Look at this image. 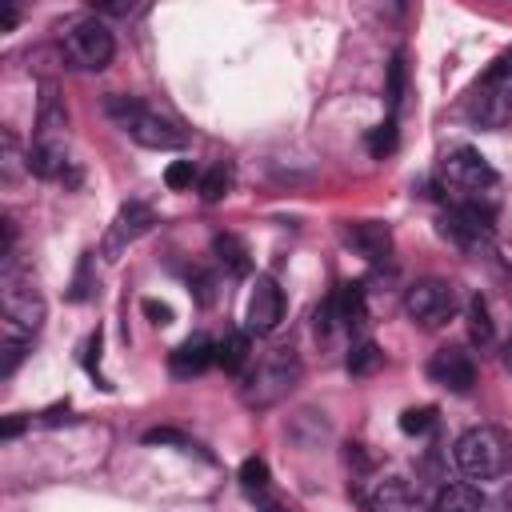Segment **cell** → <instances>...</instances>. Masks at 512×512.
Returning <instances> with one entry per match:
<instances>
[{
  "mask_svg": "<svg viewBox=\"0 0 512 512\" xmlns=\"http://www.w3.org/2000/svg\"><path fill=\"white\" fill-rule=\"evenodd\" d=\"M344 244H348L356 256L380 264V260L392 256V228L380 224V220H352V224L344 228Z\"/></svg>",
  "mask_w": 512,
  "mask_h": 512,
  "instance_id": "14",
  "label": "cell"
},
{
  "mask_svg": "<svg viewBox=\"0 0 512 512\" xmlns=\"http://www.w3.org/2000/svg\"><path fill=\"white\" fill-rule=\"evenodd\" d=\"M336 316L348 332H360L368 324V300H364V284L348 280L340 292H336Z\"/></svg>",
  "mask_w": 512,
  "mask_h": 512,
  "instance_id": "19",
  "label": "cell"
},
{
  "mask_svg": "<svg viewBox=\"0 0 512 512\" xmlns=\"http://www.w3.org/2000/svg\"><path fill=\"white\" fill-rule=\"evenodd\" d=\"M500 512H512V492H504V496H500Z\"/></svg>",
  "mask_w": 512,
  "mask_h": 512,
  "instance_id": "40",
  "label": "cell"
},
{
  "mask_svg": "<svg viewBox=\"0 0 512 512\" xmlns=\"http://www.w3.org/2000/svg\"><path fill=\"white\" fill-rule=\"evenodd\" d=\"M32 140H56V144H68V108H64L56 84H44V92H40L36 136H32Z\"/></svg>",
  "mask_w": 512,
  "mask_h": 512,
  "instance_id": "15",
  "label": "cell"
},
{
  "mask_svg": "<svg viewBox=\"0 0 512 512\" xmlns=\"http://www.w3.org/2000/svg\"><path fill=\"white\" fill-rule=\"evenodd\" d=\"M144 444H180V448H192V440L184 432H176V428H152V432H144Z\"/></svg>",
  "mask_w": 512,
  "mask_h": 512,
  "instance_id": "33",
  "label": "cell"
},
{
  "mask_svg": "<svg viewBox=\"0 0 512 512\" xmlns=\"http://www.w3.org/2000/svg\"><path fill=\"white\" fill-rule=\"evenodd\" d=\"M16 168H20L16 140H12V132H4V180H12V176H16Z\"/></svg>",
  "mask_w": 512,
  "mask_h": 512,
  "instance_id": "34",
  "label": "cell"
},
{
  "mask_svg": "<svg viewBox=\"0 0 512 512\" xmlns=\"http://www.w3.org/2000/svg\"><path fill=\"white\" fill-rule=\"evenodd\" d=\"M164 184H168L172 192L200 184V176H196V164H192V160H176V164H168V172H164Z\"/></svg>",
  "mask_w": 512,
  "mask_h": 512,
  "instance_id": "28",
  "label": "cell"
},
{
  "mask_svg": "<svg viewBox=\"0 0 512 512\" xmlns=\"http://www.w3.org/2000/svg\"><path fill=\"white\" fill-rule=\"evenodd\" d=\"M144 312L152 316V324H168L172 320V308L168 304H156V300H144Z\"/></svg>",
  "mask_w": 512,
  "mask_h": 512,
  "instance_id": "36",
  "label": "cell"
},
{
  "mask_svg": "<svg viewBox=\"0 0 512 512\" xmlns=\"http://www.w3.org/2000/svg\"><path fill=\"white\" fill-rule=\"evenodd\" d=\"M16 20H20V12H16V8H4V16H0V32H12Z\"/></svg>",
  "mask_w": 512,
  "mask_h": 512,
  "instance_id": "38",
  "label": "cell"
},
{
  "mask_svg": "<svg viewBox=\"0 0 512 512\" xmlns=\"http://www.w3.org/2000/svg\"><path fill=\"white\" fill-rule=\"evenodd\" d=\"M468 340L476 348H492L496 344V324H492V312H488V300L484 296H472L468 300Z\"/></svg>",
  "mask_w": 512,
  "mask_h": 512,
  "instance_id": "22",
  "label": "cell"
},
{
  "mask_svg": "<svg viewBox=\"0 0 512 512\" xmlns=\"http://www.w3.org/2000/svg\"><path fill=\"white\" fill-rule=\"evenodd\" d=\"M300 376H304V368H300L296 352L292 348H276L264 360H256V368H248L240 396H244L248 408H272L300 384Z\"/></svg>",
  "mask_w": 512,
  "mask_h": 512,
  "instance_id": "4",
  "label": "cell"
},
{
  "mask_svg": "<svg viewBox=\"0 0 512 512\" xmlns=\"http://www.w3.org/2000/svg\"><path fill=\"white\" fill-rule=\"evenodd\" d=\"M212 252H216V260H220V268H224L228 276H248V272H252L248 248H244L236 236H228V232H220V236L212 240Z\"/></svg>",
  "mask_w": 512,
  "mask_h": 512,
  "instance_id": "21",
  "label": "cell"
},
{
  "mask_svg": "<svg viewBox=\"0 0 512 512\" xmlns=\"http://www.w3.org/2000/svg\"><path fill=\"white\" fill-rule=\"evenodd\" d=\"M0 316H4V336L32 340L40 332L48 304H44V292L32 280V272H24L16 264H8L0 272Z\"/></svg>",
  "mask_w": 512,
  "mask_h": 512,
  "instance_id": "1",
  "label": "cell"
},
{
  "mask_svg": "<svg viewBox=\"0 0 512 512\" xmlns=\"http://www.w3.org/2000/svg\"><path fill=\"white\" fill-rule=\"evenodd\" d=\"M152 224H156V212H152L144 200H128V204L116 212V220H112V228H108V236H104V256L116 260V252H124L132 240H140Z\"/></svg>",
  "mask_w": 512,
  "mask_h": 512,
  "instance_id": "12",
  "label": "cell"
},
{
  "mask_svg": "<svg viewBox=\"0 0 512 512\" xmlns=\"http://www.w3.org/2000/svg\"><path fill=\"white\" fill-rule=\"evenodd\" d=\"M500 360H504V368L512 372V332H508V340H504V348H500Z\"/></svg>",
  "mask_w": 512,
  "mask_h": 512,
  "instance_id": "39",
  "label": "cell"
},
{
  "mask_svg": "<svg viewBox=\"0 0 512 512\" xmlns=\"http://www.w3.org/2000/svg\"><path fill=\"white\" fill-rule=\"evenodd\" d=\"M228 184H232V172H228L224 164H212V168L200 176V196H204L208 204H216V200L228 196Z\"/></svg>",
  "mask_w": 512,
  "mask_h": 512,
  "instance_id": "25",
  "label": "cell"
},
{
  "mask_svg": "<svg viewBox=\"0 0 512 512\" xmlns=\"http://www.w3.org/2000/svg\"><path fill=\"white\" fill-rule=\"evenodd\" d=\"M464 116L484 128V132H500L512 124V84H480L464 108Z\"/></svg>",
  "mask_w": 512,
  "mask_h": 512,
  "instance_id": "9",
  "label": "cell"
},
{
  "mask_svg": "<svg viewBox=\"0 0 512 512\" xmlns=\"http://www.w3.org/2000/svg\"><path fill=\"white\" fill-rule=\"evenodd\" d=\"M340 324V316H336V296H328L320 308H316V336L320 340H328V332Z\"/></svg>",
  "mask_w": 512,
  "mask_h": 512,
  "instance_id": "31",
  "label": "cell"
},
{
  "mask_svg": "<svg viewBox=\"0 0 512 512\" xmlns=\"http://www.w3.org/2000/svg\"><path fill=\"white\" fill-rule=\"evenodd\" d=\"M404 76H408V64H404V52H396L388 64V104L392 108H400V100H404Z\"/></svg>",
  "mask_w": 512,
  "mask_h": 512,
  "instance_id": "27",
  "label": "cell"
},
{
  "mask_svg": "<svg viewBox=\"0 0 512 512\" xmlns=\"http://www.w3.org/2000/svg\"><path fill=\"white\" fill-rule=\"evenodd\" d=\"M240 484H244V492H252V496H264V492H268V484H272V476H268V464H264L260 456H248V460L240 464Z\"/></svg>",
  "mask_w": 512,
  "mask_h": 512,
  "instance_id": "24",
  "label": "cell"
},
{
  "mask_svg": "<svg viewBox=\"0 0 512 512\" xmlns=\"http://www.w3.org/2000/svg\"><path fill=\"white\" fill-rule=\"evenodd\" d=\"M248 360H252V336L248 332H228L220 344H216V364L224 368V372H244L248 368Z\"/></svg>",
  "mask_w": 512,
  "mask_h": 512,
  "instance_id": "20",
  "label": "cell"
},
{
  "mask_svg": "<svg viewBox=\"0 0 512 512\" xmlns=\"http://www.w3.org/2000/svg\"><path fill=\"white\" fill-rule=\"evenodd\" d=\"M92 8L96 12H108V16H128L132 12V4H120V0H100V4L92 0Z\"/></svg>",
  "mask_w": 512,
  "mask_h": 512,
  "instance_id": "37",
  "label": "cell"
},
{
  "mask_svg": "<svg viewBox=\"0 0 512 512\" xmlns=\"http://www.w3.org/2000/svg\"><path fill=\"white\" fill-rule=\"evenodd\" d=\"M104 108H108V116H112L136 144H144V148L172 152V148H184V144H188V132H184L172 116H164V112L140 104L136 96H108Z\"/></svg>",
  "mask_w": 512,
  "mask_h": 512,
  "instance_id": "3",
  "label": "cell"
},
{
  "mask_svg": "<svg viewBox=\"0 0 512 512\" xmlns=\"http://www.w3.org/2000/svg\"><path fill=\"white\" fill-rule=\"evenodd\" d=\"M68 144H56V140H32L28 152H24V168L40 180H64L68 172Z\"/></svg>",
  "mask_w": 512,
  "mask_h": 512,
  "instance_id": "17",
  "label": "cell"
},
{
  "mask_svg": "<svg viewBox=\"0 0 512 512\" xmlns=\"http://www.w3.org/2000/svg\"><path fill=\"white\" fill-rule=\"evenodd\" d=\"M440 184L444 192H452L456 204H468V208H480V200L500 184L496 168L476 152V148H452L440 164Z\"/></svg>",
  "mask_w": 512,
  "mask_h": 512,
  "instance_id": "5",
  "label": "cell"
},
{
  "mask_svg": "<svg viewBox=\"0 0 512 512\" xmlns=\"http://www.w3.org/2000/svg\"><path fill=\"white\" fill-rule=\"evenodd\" d=\"M244 320H248V332H256V336H268V332L280 328V320H284V292H280V284L272 276H256Z\"/></svg>",
  "mask_w": 512,
  "mask_h": 512,
  "instance_id": "11",
  "label": "cell"
},
{
  "mask_svg": "<svg viewBox=\"0 0 512 512\" xmlns=\"http://www.w3.org/2000/svg\"><path fill=\"white\" fill-rule=\"evenodd\" d=\"M428 380L432 384H440V388H448V392H456V396H464V392H472V384H476V360L464 352V348H440V352H432V360H428Z\"/></svg>",
  "mask_w": 512,
  "mask_h": 512,
  "instance_id": "10",
  "label": "cell"
},
{
  "mask_svg": "<svg viewBox=\"0 0 512 512\" xmlns=\"http://www.w3.org/2000/svg\"><path fill=\"white\" fill-rule=\"evenodd\" d=\"M60 48H64L68 68H76V72H104L112 64V56H116L112 28L104 20H96V16L72 20L64 40H60Z\"/></svg>",
  "mask_w": 512,
  "mask_h": 512,
  "instance_id": "6",
  "label": "cell"
},
{
  "mask_svg": "<svg viewBox=\"0 0 512 512\" xmlns=\"http://www.w3.org/2000/svg\"><path fill=\"white\" fill-rule=\"evenodd\" d=\"M428 512H484V492L472 480L440 484V492H436V500H432Z\"/></svg>",
  "mask_w": 512,
  "mask_h": 512,
  "instance_id": "18",
  "label": "cell"
},
{
  "mask_svg": "<svg viewBox=\"0 0 512 512\" xmlns=\"http://www.w3.org/2000/svg\"><path fill=\"white\" fill-rule=\"evenodd\" d=\"M436 428V408H408L404 416H400V432H408V436H424V432H432Z\"/></svg>",
  "mask_w": 512,
  "mask_h": 512,
  "instance_id": "26",
  "label": "cell"
},
{
  "mask_svg": "<svg viewBox=\"0 0 512 512\" xmlns=\"http://www.w3.org/2000/svg\"><path fill=\"white\" fill-rule=\"evenodd\" d=\"M440 232L444 240H452L464 256H492L496 240H492V208H468V204H452L440 216Z\"/></svg>",
  "mask_w": 512,
  "mask_h": 512,
  "instance_id": "8",
  "label": "cell"
},
{
  "mask_svg": "<svg viewBox=\"0 0 512 512\" xmlns=\"http://www.w3.org/2000/svg\"><path fill=\"white\" fill-rule=\"evenodd\" d=\"M192 280H196V300H200V304H212V276L192 272Z\"/></svg>",
  "mask_w": 512,
  "mask_h": 512,
  "instance_id": "35",
  "label": "cell"
},
{
  "mask_svg": "<svg viewBox=\"0 0 512 512\" xmlns=\"http://www.w3.org/2000/svg\"><path fill=\"white\" fill-rule=\"evenodd\" d=\"M404 312L416 328L424 332H436L444 328L456 312H460V296H456V284L440 280V276H428V280H416L408 292H404Z\"/></svg>",
  "mask_w": 512,
  "mask_h": 512,
  "instance_id": "7",
  "label": "cell"
},
{
  "mask_svg": "<svg viewBox=\"0 0 512 512\" xmlns=\"http://www.w3.org/2000/svg\"><path fill=\"white\" fill-rule=\"evenodd\" d=\"M344 364H348L352 376H372V372L384 364V352H380L376 340H360V344H352V352H348Z\"/></svg>",
  "mask_w": 512,
  "mask_h": 512,
  "instance_id": "23",
  "label": "cell"
},
{
  "mask_svg": "<svg viewBox=\"0 0 512 512\" xmlns=\"http://www.w3.org/2000/svg\"><path fill=\"white\" fill-rule=\"evenodd\" d=\"M88 268H92V256H84L80 268H76V280H72V292H68L72 300H92L96 296V284L88 280Z\"/></svg>",
  "mask_w": 512,
  "mask_h": 512,
  "instance_id": "30",
  "label": "cell"
},
{
  "mask_svg": "<svg viewBox=\"0 0 512 512\" xmlns=\"http://www.w3.org/2000/svg\"><path fill=\"white\" fill-rule=\"evenodd\" d=\"M452 460L468 480H500L504 472H512V436L496 424L468 428L456 440Z\"/></svg>",
  "mask_w": 512,
  "mask_h": 512,
  "instance_id": "2",
  "label": "cell"
},
{
  "mask_svg": "<svg viewBox=\"0 0 512 512\" xmlns=\"http://www.w3.org/2000/svg\"><path fill=\"white\" fill-rule=\"evenodd\" d=\"M392 148H396V120H384V124L368 136V152H372L376 160H384Z\"/></svg>",
  "mask_w": 512,
  "mask_h": 512,
  "instance_id": "29",
  "label": "cell"
},
{
  "mask_svg": "<svg viewBox=\"0 0 512 512\" xmlns=\"http://www.w3.org/2000/svg\"><path fill=\"white\" fill-rule=\"evenodd\" d=\"M208 364H216V344L204 336V332H196V336H188L172 356H168V368H172V376H180V380H192V376H200Z\"/></svg>",
  "mask_w": 512,
  "mask_h": 512,
  "instance_id": "16",
  "label": "cell"
},
{
  "mask_svg": "<svg viewBox=\"0 0 512 512\" xmlns=\"http://www.w3.org/2000/svg\"><path fill=\"white\" fill-rule=\"evenodd\" d=\"M480 84H512V52L496 56V60H492V68L480 76Z\"/></svg>",
  "mask_w": 512,
  "mask_h": 512,
  "instance_id": "32",
  "label": "cell"
},
{
  "mask_svg": "<svg viewBox=\"0 0 512 512\" xmlns=\"http://www.w3.org/2000/svg\"><path fill=\"white\" fill-rule=\"evenodd\" d=\"M364 512H424V500L404 476H384L364 492Z\"/></svg>",
  "mask_w": 512,
  "mask_h": 512,
  "instance_id": "13",
  "label": "cell"
}]
</instances>
